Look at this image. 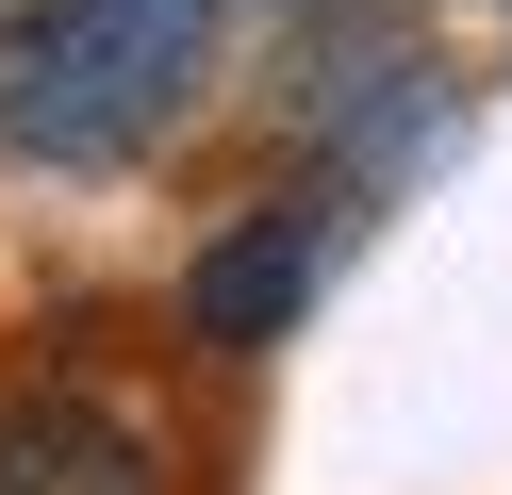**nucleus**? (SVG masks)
I'll list each match as a JSON object with an SVG mask.
<instances>
[{"mask_svg": "<svg viewBox=\"0 0 512 495\" xmlns=\"http://www.w3.org/2000/svg\"><path fill=\"white\" fill-rule=\"evenodd\" d=\"M232 0H17L0 17V149L17 165H133L199 116Z\"/></svg>", "mask_w": 512, "mask_h": 495, "instance_id": "f257e3e1", "label": "nucleus"}, {"mask_svg": "<svg viewBox=\"0 0 512 495\" xmlns=\"http://www.w3.org/2000/svg\"><path fill=\"white\" fill-rule=\"evenodd\" d=\"M331 248H347V198H331V182L265 198L248 231H215V248H199V281H182V330H199V347H265V330H298V297L331 281Z\"/></svg>", "mask_w": 512, "mask_h": 495, "instance_id": "f03ea898", "label": "nucleus"}, {"mask_svg": "<svg viewBox=\"0 0 512 495\" xmlns=\"http://www.w3.org/2000/svg\"><path fill=\"white\" fill-rule=\"evenodd\" d=\"M0 495H166V462L116 396L34 380V396H0Z\"/></svg>", "mask_w": 512, "mask_h": 495, "instance_id": "7ed1b4c3", "label": "nucleus"}]
</instances>
